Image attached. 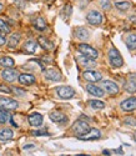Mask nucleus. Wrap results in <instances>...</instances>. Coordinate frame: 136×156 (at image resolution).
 <instances>
[{"label":"nucleus","instance_id":"24","mask_svg":"<svg viewBox=\"0 0 136 156\" xmlns=\"http://www.w3.org/2000/svg\"><path fill=\"white\" fill-rule=\"evenodd\" d=\"M126 46L129 48V50L136 49V34H131L126 37Z\"/></svg>","mask_w":136,"mask_h":156},{"label":"nucleus","instance_id":"15","mask_svg":"<svg viewBox=\"0 0 136 156\" xmlns=\"http://www.w3.org/2000/svg\"><path fill=\"white\" fill-rule=\"evenodd\" d=\"M23 50H24V53H26V54H34V53H36V50H38V43L35 40H28L24 44Z\"/></svg>","mask_w":136,"mask_h":156},{"label":"nucleus","instance_id":"4","mask_svg":"<svg viewBox=\"0 0 136 156\" xmlns=\"http://www.w3.org/2000/svg\"><path fill=\"white\" fill-rule=\"evenodd\" d=\"M19 104L16 100L10 98H0V109L3 110H16Z\"/></svg>","mask_w":136,"mask_h":156},{"label":"nucleus","instance_id":"9","mask_svg":"<svg viewBox=\"0 0 136 156\" xmlns=\"http://www.w3.org/2000/svg\"><path fill=\"white\" fill-rule=\"evenodd\" d=\"M120 108L126 112H131L136 110V98H130V99L124 100L120 104Z\"/></svg>","mask_w":136,"mask_h":156},{"label":"nucleus","instance_id":"3","mask_svg":"<svg viewBox=\"0 0 136 156\" xmlns=\"http://www.w3.org/2000/svg\"><path fill=\"white\" fill-rule=\"evenodd\" d=\"M71 129H73V131H74V134H75L76 136H80V135L86 134L89 130H90V126H89L88 122H85V121H83V120H77V121L73 125Z\"/></svg>","mask_w":136,"mask_h":156},{"label":"nucleus","instance_id":"37","mask_svg":"<svg viewBox=\"0 0 136 156\" xmlns=\"http://www.w3.org/2000/svg\"><path fill=\"white\" fill-rule=\"evenodd\" d=\"M35 146L33 145V144H29V145H25L24 146V150H30V149H34Z\"/></svg>","mask_w":136,"mask_h":156},{"label":"nucleus","instance_id":"30","mask_svg":"<svg viewBox=\"0 0 136 156\" xmlns=\"http://www.w3.org/2000/svg\"><path fill=\"white\" fill-rule=\"evenodd\" d=\"M90 106L94 108L95 110H100V109H104L105 108V104L100 100H91L90 101Z\"/></svg>","mask_w":136,"mask_h":156},{"label":"nucleus","instance_id":"8","mask_svg":"<svg viewBox=\"0 0 136 156\" xmlns=\"http://www.w3.org/2000/svg\"><path fill=\"white\" fill-rule=\"evenodd\" d=\"M101 133L99 131L98 129H90L89 131L84 135H80L77 136L79 140H83V141H88V140H95V139H100Z\"/></svg>","mask_w":136,"mask_h":156},{"label":"nucleus","instance_id":"19","mask_svg":"<svg viewBox=\"0 0 136 156\" xmlns=\"http://www.w3.org/2000/svg\"><path fill=\"white\" fill-rule=\"evenodd\" d=\"M33 25H34V28L39 31H45L46 28H48V24H46L45 19H43V18H36L33 21Z\"/></svg>","mask_w":136,"mask_h":156},{"label":"nucleus","instance_id":"27","mask_svg":"<svg viewBox=\"0 0 136 156\" xmlns=\"http://www.w3.org/2000/svg\"><path fill=\"white\" fill-rule=\"evenodd\" d=\"M10 119H11V116H10L9 111L0 109V124H6Z\"/></svg>","mask_w":136,"mask_h":156},{"label":"nucleus","instance_id":"31","mask_svg":"<svg viewBox=\"0 0 136 156\" xmlns=\"http://www.w3.org/2000/svg\"><path fill=\"white\" fill-rule=\"evenodd\" d=\"M100 5L104 10H109L111 8V4H110V0H101L100 2Z\"/></svg>","mask_w":136,"mask_h":156},{"label":"nucleus","instance_id":"32","mask_svg":"<svg viewBox=\"0 0 136 156\" xmlns=\"http://www.w3.org/2000/svg\"><path fill=\"white\" fill-rule=\"evenodd\" d=\"M33 135H34V136H40V135L49 136L50 134H49L48 131H45V130H35V131H33Z\"/></svg>","mask_w":136,"mask_h":156},{"label":"nucleus","instance_id":"11","mask_svg":"<svg viewBox=\"0 0 136 156\" xmlns=\"http://www.w3.org/2000/svg\"><path fill=\"white\" fill-rule=\"evenodd\" d=\"M102 85V89H105V91L109 93V94H117L119 93V86L114 83V81H110V80H104L101 83Z\"/></svg>","mask_w":136,"mask_h":156},{"label":"nucleus","instance_id":"2","mask_svg":"<svg viewBox=\"0 0 136 156\" xmlns=\"http://www.w3.org/2000/svg\"><path fill=\"white\" fill-rule=\"evenodd\" d=\"M77 49L84 56H88V58H91V59H96L99 56L98 50H95L92 46H90L88 44H80Z\"/></svg>","mask_w":136,"mask_h":156},{"label":"nucleus","instance_id":"16","mask_svg":"<svg viewBox=\"0 0 136 156\" xmlns=\"http://www.w3.org/2000/svg\"><path fill=\"white\" fill-rule=\"evenodd\" d=\"M29 124L31 125V126H40L43 124V120H44V118H43V115H40V114H38V112H34V114H31L30 116H29Z\"/></svg>","mask_w":136,"mask_h":156},{"label":"nucleus","instance_id":"39","mask_svg":"<svg viewBox=\"0 0 136 156\" xmlns=\"http://www.w3.org/2000/svg\"><path fill=\"white\" fill-rule=\"evenodd\" d=\"M4 9V6H3V4H0V12H2V10Z\"/></svg>","mask_w":136,"mask_h":156},{"label":"nucleus","instance_id":"22","mask_svg":"<svg viewBox=\"0 0 136 156\" xmlns=\"http://www.w3.org/2000/svg\"><path fill=\"white\" fill-rule=\"evenodd\" d=\"M14 133L11 129H0V141H8L13 139Z\"/></svg>","mask_w":136,"mask_h":156},{"label":"nucleus","instance_id":"29","mask_svg":"<svg viewBox=\"0 0 136 156\" xmlns=\"http://www.w3.org/2000/svg\"><path fill=\"white\" fill-rule=\"evenodd\" d=\"M0 33L2 34H9L10 33V27L8 25V23L3 19H0Z\"/></svg>","mask_w":136,"mask_h":156},{"label":"nucleus","instance_id":"1","mask_svg":"<svg viewBox=\"0 0 136 156\" xmlns=\"http://www.w3.org/2000/svg\"><path fill=\"white\" fill-rule=\"evenodd\" d=\"M109 61H110L113 68H121L124 65V60H122V56L120 55L119 50L116 49H110L109 51Z\"/></svg>","mask_w":136,"mask_h":156},{"label":"nucleus","instance_id":"7","mask_svg":"<svg viewBox=\"0 0 136 156\" xmlns=\"http://www.w3.org/2000/svg\"><path fill=\"white\" fill-rule=\"evenodd\" d=\"M84 79L89 83H98L100 80H102V75L101 73L99 71H95V70H88V71H84L83 74Z\"/></svg>","mask_w":136,"mask_h":156},{"label":"nucleus","instance_id":"21","mask_svg":"<svg viewBox=\"0 0 136 156\" xmlns=\"http://www.w3.org/2000/svg\"><path fill=\"white\" fill-rule=\"evenodd\" d=\"M75 36L79 39V40H88V39L90 37V34H89V30L85 29V28H79L76 29L75 31Z\"/></svg>","mask_w":136,"mask_h":156},{"label":"nucleus","instance_id":"17","mask_svg":"<svg viewBox=\"0 0 136 156\" xmlns=\"http://www.w3.org/2000/svg\"><path fill=\"white\" fill-rule=\"evenodd\" d=\"M86 90L90 95H94V96H98V98H101L104 96V90H101V87L96 86V85H92V84H89L86 86Z\"/></svg>","mask_w":136,"mask_h":156},{"label":"nucleus","instance_id":"28","mask_svg":"<svg viewBox=\"0 0 136 156\" xmlns=\"http://www.w3.org/2000/svg\"><path fill=\"white\" fill-rule=\"evenodd\" d=\"M125 90L127 93H136V83L135 80H129L126 84H125Z\"/></svg>","mask_w":136,"mask_h":156},{"label":"nucleus","instance_id":"6","mask_svg":"<svg viewBox=\"0 0 136 156\" xmlns=\"http://www.w3.org/2000/svg\"><path fill=\"white\" fill-rule=\"evenodd\" d=\"M56 93L61 99H71L75 95V90L71 86H59L56 87Z\"/></svg>","mask_w":136,"mask_h":156},{"label":"nucleus","instance_id":"34","mask_svg":"<svg viewBox=\"0 0 136 156\" xmlns=\"http://www.w3.org/2000/svg\"><path fill=\"white\" fill-rule=\"evenodd\" d=\"M125 124H129V125L136 126V120H135L134 118H126V119H125Z\"/></svg>","mask_w":136,"mask_h":156},{"label":"nucleus","instance_id":"25","mask_svg":"<svg viewBox=\"0 0 136 156\" xmlns=\"http://www.w3.org/2000/svg\"><path fill=\"white\" fill-rule=\"evenodd\" d=\"M14 64H15V61L9 56H3L2 59H0V65H3V66H5V68L14 66Z\"/></svg>","mask_w":136,"mask_h":156},{"label":"nucleus","instance_id":"23","mask_svg":"<svg viewBox=\"0 0 136 156\" xmlns=\"http://www.w3.org/2000/svg\"><path fill=\"white\" fill-rule=\"evenodd\" d=\"M20 34L19 33H15V34H11V36H10V39L6 41L8 43V45H9V48L10 49H14V48H16V45L19 44V40H20Z\"/></svg>","mask_w":136,"mask_h":156},{"label":"nucleus","instance_id":"20","mask_svg":"<svg viewBox=\"0 0 136 156\" xmlns=\"http://www.w3.org/2000/svg\"><path fill=\"white\" fill-rule=\"evenodd\" d=\"M38 43H39V45L41 46L44 50H52L54 49V44L49 40V39H46L44 36H40L38 39Z\"/></svg>","mask_w":136,"mask_h":156},{"label":"nucleus","instance_id":"14","mask_svg":"<svg viewBox=\"0 0 136 156\" xmlns=\"http://www.w3.org/2000/svg\"><path fill=\"white\" fill-rule=\"evenodd\" d=\"M18 81L21 84V85H33L35 83V76L31 75V74H20L18 76Z\"/></svg>","mask_w":136,"mask_h":156},{"label":"nucleus","instance_id":"38","mask_svg":"<svg viewBox=\"0 0 136 156\" xmlns=\"http://www.w3.org/2000/svg\"><path fill=\"white\" fill-rule=\"evenodd\" d=\"M102 154H104V155H106V156H109V155H110V152H109L107 150H104V151H102Z\"/></svg>","mask_w":136,"mask_h":156},{"label":"nucleus","instance_id":"41","mask_svg":"<svg viewBox=\"0 0 136 156\" xmlns=\"http://www.w3.org/2000/svg\"><path fill=\"white\" fill-rule=\"evenodd\" d=\"M135 140H136V133H135Z\"/></svg>","mask_w":136,"mask_h":156},{"label":"nucleus","instance_id":"36","mask_svg":"<svg viewBox=\"0 0 136 156\" xmlns=\"http://www.w3.org/2000/svg\"><path fill=\"white\" fill-rule=\"evenodd\" d=\"M6 39L4 37V35H2V34H0V46H3V45H5L6 44Z\"/></svg>","mask_w":136,"mask_h":156},{"label":"nucleus","instance_id":"40","mask_svg":"<svg viewBox=\"0 0 136 156\" xmlns=\"http://www.w3.org/2000/svg\"><path fill=\"white\" fill-rule=\"evenodd\" d=\"M76 156H89V155H76Z\"/></svg>","mask_w":136,"mask_h":156},{"label":"nucleus","instance_id":"5","mask_svg":"<svg viewBox=\"0 0 136 156\" xmlns=\"http://www.w3.org/2000/svg\"><path fill=\"white\" fill-rule=\"evenodd\" d=\"M86 20L91 25H100L102 23V20H104V16H102L101 12H99L96 10H91V11L88 12Z\"/></svg>","mask_w":136,"mask_h":156},{"label":"nucleus","instance_id":"12","mask_svg":"<svg viewBox=\"0 0 136 156\" xmlns=\"http://www.w3.org/2000/svg\"><path fill=\"white\" fill-rule=\"evenodd\" d=\"M18 73L15 71V70H13V69H5L3 73H2V77L5 80V81H8V83H13V81H15L16 79H18Z\"/></svg>","mask_w":136,"mask_h":156},{"label":"nucleus","instance_id":"26","mask_svg":"<svg viewBox=\"0 0 136 156\" xmlns=\"http://www.w3.org/2000/svg\"><path fill=\"white\" fill-rule=\"evenodd\" d=\"M115 6L117 9H120V10H129L131 4L127 2V0H119V2L115 3Z\"/></svg>","mask_w":136,"mask_h":156},{"label":"nucleus","instance_id":"10","mask_svg":"<svg viewBox=\"0 0 136 156\" xmlns=\"http://www.w3.org/2000/svg\"><path fill=\"white\" fill-rule=\"evenodd\" d=\"M49 116H50V120H51L52 122H56V124H64V122L67 121L66 115H64L61 111H58V110L50 112Z\"/></svg>","mask_w":136,"mask_h":156},{"label":"nucleus","instance_id":"13","mask_svg":"<svg viewBox=\"0 0 136 156\" xmlns=\"http://www.w3.org/2000/svg\"><path fill=\"white\" fill-rule=\"evenodd\" d=\"M45 77L50 81H60L61 80V74L58 69H48L45 71Z\"/></svg>","mask_w":136,"mask_h":156},{"label":"nucleus","instance_id":"35","mask_svg":"<svg viewBox=\"0 0 136 156\" xmlns=\"http://www.w3.org/2000/svg\"><path fill=\"white\" fill-rule=\"evenodd\" d=\"M11 90H13V91H14L15 94H18V95H25V91H23V90L19 89V87H13Z\"/></svg>","mask_w":136,"mask_h":156},{"label":"nucleus","instance_id":"18","mask_svg":"<svg viewBox=\"0 0 136 156\" xmlns=\"http://www.w3.org/2000/svg\"><path fill=\"white\" fill-rule=\"evenodd\" d=\"M77 61L79 64L81 65V66H85V68H92L96 65V62H95V60H92L91 58H88V56H79L77 58Z\"/></svg>","mask_w":136,"mask_h":156},{"label":"nucleus","instance_id":"33","mask_svg":"<svg viewBox=\"0 0 136 156\" xmlns=\"http://www.w3.org/2000/svg\"><path fill=\"white\" fill-rule=\"evenodd\" d=\"M0 91L2 93H5V94H10L11 93V89L6 85H0Z\"/></svg>","mask_w":136,"mask_h":156}]
</instances>
